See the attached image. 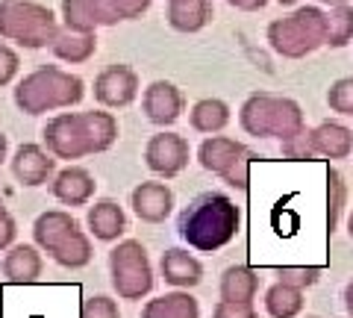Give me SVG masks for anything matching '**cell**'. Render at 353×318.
Here are the masks:
<instances>
[{
    "label": "cell",
    "instance_id": "obj_15",
    "mask_svg": "<svg viewBox=\"0 0 353 318\" xmlns=\"http://www.w3.org/2000/svg\"><path fill=\"white\" fill-rule=\"evenodd\" d=\"M130 206L139 221L162 224L174 212V192L168 189V183H157V180L139 183L130 195Z\"/></svg>",
    "mask_w": 353,
    "mask_h": 318
},
{
    "label": "cell",
    "instance_id": "obj_32",
    "mask_svg": "<svg viewBox=\"0 0 353 318\" xmlns=\"http://www.w3.org/2000/svg\"><path fill=\"white\" fill-rule=\"evenodd\" d=\"M280 145H283V157L292 159V162H312L315 159L312 148H309V130L292 136L289 141H280Z\"/></svg>",
    "mask_w": 353,
    "mask_h": 318
},
{
    "label": "cell",
    "instance_id": "obj_38",
    "mask_svg": "<svg viewBox=\"0 0 353 318\" xmlns=\"http://www.w3.org/2000/svg\"><path fill=\"white\" fill-rule=\"evenodd\" d=\"M227 3L241 9V12H259V9L268 6V0H227Z\"/></svg>",
    "mask_w": 353,
    "mask_h": 318
},
{
    "label": "cell",
    "instance_id": "obj_12",
    "mask_svg": "<svg viewBox=\"0 0 353 318\" xmlns=\"http://www.w3.org/2000/svg\"><path fill=\"white\" fill-rule=\"evenodd\" d=\"M141 109L145 118L157 127H171L183 118L185 112V95L180 86H174L171 80H153L145 92H141Z\"/></svg>",
    "mask_w": 353,
    "mask_h": 318
},
{
    "label": "cell",
    "instance_id": "obj_18",
    "mask_svg": "<svg viewBox=\"0 0 353 318\" xmlns=\"http://www.w3.org/2000/svg\"><path fill=\"white\" fill-rule=\"evenodd\" d=\"M85 227H88V236H94L97 242H118L127 233V212L118 201L103 197V201H94L88 206Z\"/></svg>",
    "mask_w": 353,
    "mask_h": 318
},
{
    "label": "cell",
    "instance_id": "obj_25",
    "mask_svg": "<svg viewBox=\"0 0 353 318\" xmlns=\"http://www.w3.org/2000/svg\"><path fill=\"white\" fill-rule=\"evenodd\" d=\"M303 289H294V286H285V283H274L265 292V312L271 318H297L303 312Z\"/></svg>",
    "mask_w": 353,
    "mask_h": 318
},
{
    "label": "cell",
    "instance_id": "obj_24",
    "mask_svg": "<svg viewBox=\"0 0 353 318\" xmlns=\"http://www.w3.org/2000/svg\"><path fill=\"white\" fill-rule=\"evenodd\" d=\"M53 57L59 62H68V65H83L88 62L97 53V36L94 32H71V30H62L57 41L50 45Z\"/></svg>",
    "mask_w": 353,
    "mask_h": 318
},
{
    "label": "cell",
    "instance_id": "obj_7",
    "mask_svg": "<svg viewBox=\"0 0 353 318\" xmlns=\"http://www.w3.org/2000/svg\"><path fill=\"white\" fill-rule=\"evenodd\" d=\"M59 21L53 9L36 0H0V39L15 41L27 50L50 48L59 36Z\"/></svg>",
    "mask_w": 353,
    "mask_h": 318
},
{
    "label": "cell",
    "instance_id": "obj_43",
    "mask_svg": "<svg viewBox=\"0 0 353 318\" xmlns=\"http://www.w3.org/2000/svg\"><path fill=\"white\" fill-rule=\"evenodd\" d=\"M277 3H280V6H294L297 0H277Z\"/></svg>",
    "mask_w": 353,
    "mask_h": 318
},
{
    "label": "cell",
    "instance_id": "obj_16",
    "mask_svg": "<svg viewBox=\"0 0 353 318\" xmlns=\"http://www.w3.org/2000/svg\"><path fill=\"white\" fill-rule=\"evenodd\" d=\"M159 274L174 289H194L203 283V262L185 248H168L159 257Z\"/></svg>",
    "mask_w": 353,
    "mask_h": 318
},
{
    "label": "cell",
    "instance_id": "obj_1",
    "mask_svg": "<svg viewBox=\"0 0 353 318\" xmlns=\"http://www.w3.org/2000/svg\"><path fill=\"white\" fill-rule=\"evenodd\" d=\"M118 141V118L106 109L85 112H59L41 127V145L57 159L71 166L74 159H85L92 153H103Z\"/></svg>",
    "mask_w": 353,
    "mask_h": 318
},
{
    "label": "cell",
    "instance_id": "obj_28",
    "mask_svg": "<svg viewBox=\"0 0 353 318\" xmlns=\"http://www.w3.org/2000/svg\"><path fill=\"white\" fill-rule=\"evenodd\" d=\"M62 24L71 32H94L97 21L85 0H62Z\"/></svg>",
    "mask_w": 353,
    "mask_h": 318
},
{
    "label": "cell",
    "instance_id": "obj_34",
    "mask_svg": "<svg viewBox=\"0 0 353 318\" xmlns=\"http://www.w3.org/2000/svg\"><path fill=\"white\" fill-rule=\"evenodd\" d=\"M212 318H259L253 304H239V301H218L212 306Z\"/></svg>",
    "mask_w": 353,
    "mask_h": 318
},
{
    "label": "cell",
    "instance_id": "obj_44",
    "mask_svg": "<svg viewBox=\"0 0 353 318\" xmlns=\"http://www.w3.org/2000/svg\"><path fill=\"white\" fill-rule=\"evenodd\" d=\"M306 318H321V315H306Z\"/></svg>",
    "mask_w": 353,
    "mask_h": 318
},
{
    "label": "cell",
    "instance_id": "obj_33",
    "mask_svg": "<svg viewBox=\"0 0 353 318\" xmlns=\"http://www.w3.org/2000/svg\"><path fill=\"white\" fill-rule=\"evenodd\" d=\"M21 74V57L15 48H9L6 41H0V89L9 83H15V77Z\"/></svg>",
    "mask_w": 353,
    "mask_h": 318
},
{
    "label": "cell",
    "instance_id": "obj_29",
    "mask_svg": "<svg viewBox=\"0 0 353 318\" xmlns=\"http://www.w3.org/2000/svg\"><path fill=\"white\" fill-rule=\"evenodd\" d=\"M327 106L330 112L353 118V77H339L327 89Z\"/></svg>",
    "mask_w": 353,
    "mask_h": 318
},
{
    "label": "cell",
    "instance_id": "obj_42",
    "mask_svg": "<svg viewBox=\"0 0 353 318\" xmlns=\"http://www.w3.org/2000/svg\"><path fill=\"white\" fill-rule=\"evenodd\" d=\"M347 236L353 239V210H350V215H347Z\"/></svg>",
    "mask_w": 353,
    "mask_h": 318
},
{
    "label": "cell",
    "instance_id": "obj_30",
    "mask_svg": "<svg viewBox=\"0 0 353 318\" xmlns=\"http://www.w3.org/2000/svg\"><path fill=\"white\" fill-rule=\"evenodd\" d=\"M277 280L285 283V286H294V289H309L315 286L318 277H321V268H306V266H280L274 268Z\"/></svg>",
    "mask_w": 353,
    "mask_h": 318
},
{
    "label": "cell",
    "instance_id": "obj_17",
    "mask_svg": "<svg viewBox=\"0 0 353 318\" xmlns=\"http://www.w3.org/2000/svg\"><path fill=\"white\" fill-rule=\"evenodd\" d=\"M309 148L315 159H347L353 153V130L341 121H321L309 130Z\"/></svg>",
    "mask_w": 353,
    "mask_h": 318
},
{
    "label": "cell",
    "instance_id": "obj_40",
    "mask_svg": "<svg viewBox=\"0 0 353 318\" xmlns=\"http://www.w3.org/2000/svg\"><path fill=\"white\" fill-rule=\"evenodd\" d=\"M6 157H9V136L0 133V166L6 162Z\"/></svg>",
    "mask_w": 353,
    "mask_h": 318
},
{
    "label": "cell",
    "instance_id": "obj_2",
    "mask_svg": "<svg viewBox=\"0 0 353 318\" xmlns=\"http://www.w3.org/2000/svg\"><path fill=\"white\" fill-rule=\"evenodd\" d=\"M241 210L224 192H201L176 218V233L197 254H215L239 236Z\"/></svg>",
    "mask_w": 353,
    "mask_h": 318
},
{
    "label": "cell",
    "instance_id": "obj_31",
    "mask_svg": "<svg viewBox=\"0 0 353 318\" xmlns=\"http://www.w3.org/2000/svg\"><path fill=\"white\" fill-rule=\"evenodd\" d=\"M80 318H121L118 301L109 295H88L80 304Z\"/></svg>",
    "mask_w": 353,
    "mask_h": 318
},
{
    "label": "cell",
    "instance_id": "obj_20",
    "mask_svg": "<svg viewBox=\"0 0 353 318\" xmlns=\"http://www.w3.org/2000/svg\"><path fill=\"white\" fill-rule=\"evenodd\" d=\"M141 318H201V304L189 289H174L141 306Z\"/></svg>",
    "mask_w": 353,
    "mask_h": 318
},
{
    "label": "cell",
    "instance_id": "obj_3",
    "mask_svg": "<svg viewBox=\"0 0 353 318\" xmlns=\"http://www.w3.org/2000/svg\"><path fill=\"white\" fill-rule=\"evenodd\" d=\"M85 97V83L59 65H39L36 71L24 74L12 89V101L24 115H44L71 109Z\"/></svg>",
    "mask_w": 353,
    "mask_h": 318
},
{
    "label": "cell",
    "instance_id": "obj_9",
    "mask_svg": "<svg viewBox=\"0 0 353 318\" xmlns=\"http://www.w3.org/2000/svg\"><path fill=\"white\" fill-rule=\"evenodd\" d=\"M256 159L245 141L230 139V136H206L197 148V162L209 171L218 174L227 186H233L239 192L250 189V162Z\"/></svg>",
    "mask_w": 353,
    "mask_h": 318
},
{
    "label": "cell",
    "instance_id": "obj_21",
    "mask_svg": "<svg viewBox=\"0 0 353 318\" xmlns=\"http://www.w3.org/2000/svg\"><path fill=\"white\" fill-rule=\"evenodd\" d=\"M233 121V109L221 97H201L192 109H189V124L194 133H206V136H218L221 130H227V124Z\"/></svg>",
    "mask_w": 353,
    "mask_h": 318
},
{
    "label": "cell",
    "instance_id": "obj_27",
    "mask_svg": "<svg viewBox=\"0 0 353 318\" xmlns=\"http://www.w3.org/2000/svg\"><path fill=\"white\" fill-rule=\"evenodd\" d=\"M353 41V6H333L327 12V45L324 48H347Z\"/></svg>",
    "mask_w": 353,
    "mask_h": 318
},
{
    "label": "cell",
    "instance_id": "obj_13",
    "mask_svg": "<svg viewBox=\"0 0 353 318\" xmlns=\"http://www.w3.org/2000/svg\"><path fill=\"white\" fill-rule=\"evenodd\" d=\"M12 162V174L21 186L27 189H39V186H48L57 174V157L44 148V145H36V141H24L18 145L15 157L9 159Z\"/></svg>",
    "mask_w": 353,
    "mask_h": 318
},
{
    "label": "cell",
    "instance_id": "obj_23",
    "mask_svg": "<svg viewBox=\"0 0 353 318\" xmlns=\"http://www.w3.org/2000/svg\"><path fill=\"white\" fill-rule=\"evenodd\" d=\"M212 21L209 0H168V24L176 32H201Z\"/></svg>",
    "mask_w": 353,
    "mask_h": 318
},
{
    "label": "cell",
    "instance_id": "obj_8",
    "mask_svg": "<svg viewBox=\"0 0 353 318\" xmlns=\"http://www.w3.org/2000/svg\"><path fill=\"white\" fill-rule=\"evenodd\" d=\"M109 280L121 301H141L153 292V266L139 239H121L109 250Z\"/></svg>",
    "mask_w": 353,
    "mask_h": 318
},
{
    "label": "cell",
    "instance_id": "obj_10",
    "mask_svg": "<svg viewBox=\"0 0 353 318\" xmlns=\"http://www.w3.org/2000/svg\"><path fill=\"white\" fill-rule=\"evenodd\" d=\"M189 159H192L189 139L180 133H171V130H159L145 145V166L157 174V177H165V180L183 174L189 168Z\"/></svg>",
    "mask_w": 353,
    "mask_h": 318
},
{
    "label": "cell",
    "instance_id": "obj_41",
    "mask_svg": "<svg viewBox=\"0 0 353 318\" xmlns=\"http://www.w3.org/2000/svg\"><path fill=\"white\" fill-rule=\"evenodd\" d=\"M318 3H324V6H330V9H333V6H347L350 0H318Z\"/></svg>",
    "mask_w": 353,
    "mask_h": 318
},
{
    "label": "cell",
    "instance_id": "obj_4",
    "mask_svg": "<svg viewBox=\"0 0 353 318\" xmlns=\"http://www.w3.org/2000/svg\"><path fill=\"white\" fill-rule=\"evenodd\" d=\"M239 124L253 139L289 141L292 136L306 130V118H303V106L294 97L274 92H253L239 106Z\"/></svg>",
    "mask_w": 353,
    "mask_h": 318
},
{
    "label": "cell",
    "instance_id": "obj_39",
    "mask_svg": "<svg viewBox=\"0 0 353 318\" xmlns=\"http://www.w3.org/2000/svg\"><path fill=\"white\" fill-rule=\"evenodd\" d=\"M345 310H347V315L353 318V280L345 286Z\"/></svg>",
    "mask_w": 353,
    "mask_h": 318
},
{
    "label": "cell",
    "instance_id": "obj_5",
    "mask_svg": "<svg viewBox=\"0 0 353 318\" xmlns=\"http://www.w3.org/2000/svg\"><path fill=\"white\" fill-rule=\"evenodd\" d=\"M32 239L41 254H48L62 268H85L94 257L92 236L65 210H48L32 221Z\"/></svg>",
    "mask_w": 353,
    "mask_h": 318
},
{
    "label": "cell",
    "instance_id": "obj_26",
    "mask_svg": "<svg viewBox=\"0 0 353 318\" xmlns=\"http://www.w3.org/2000/svg\"><path fill=\"white\" fill-rule=\"evenodd\" d=\"M347 206V183L339 168H327V233H336V227Z\"/></svg>",
    "mask_w": 353,
    "mask_h": 318
},
{
    "label": "cell",
    "instance_id": "obj_14",
    "mask_svg": "<svg viewBox=\"0 0 353 318\" xmlns=\"http://www.w3.org/2000/svg\"><path fill=\"white\" fill-rule=\"evenodd\" d=\"M94 174L83 166H65L62 171L53 174L50 180V195L57 197L62 206H88L94 197Z\"/></svg>",
    "mask_w": 353,
    "mask_h": 318
},
{
    "label": "cell",
    "instance_id": "obj_19",
    "mask_svg": "<svg viewBox=\"0 0 353 318\" xmlns=\"http://www.w3.org/2000/svg\"><path fill=\"white\" fill-rule=\"evenodd\" d=\"M0 268H3L6 283H12V286H30V283H39L41 274H44L41 250L36 245H12L6 250Z\"/></svg>",
    "mask_w": 353,
    "mask_h": 318
},
{
    "label": "cell",
    "instance_id": "obj_11",
    "mask_svg": "<svg viewBox=\"0 0 353 318\" xmlns=\"http://www.w3.org/2000/svg\"><path fill=\"white\" fill-rule=\"evenodd\" d=\"M94 101L103 109H124L130 103H136V97L141 92V80L136 68H130L124 62L106 65V68L94 77Z\"/></svg>",
    "mask_w": 353,
    "mask_h": 318
},
{
    "label": "cell",
    "instance_id": "obj_35",
    "mask_svg": "<svg viewBox=\"0 0 353 318\" xmlns=\"http://www.w3.org/2000/svg\"><path fill=\"white\" fill-rule=\"evenodd\" d=\"M15 236H18V221L12 218V212L6 210L3 197H0V254L15 245Z\"/></svg>",
    "mask_w": 353,
    "mask_h": 318
},
{
    "label": "cell",
    "instance_id": "obj_37",
    "mask_svg": "<svg viewBox=\"0 0 353 318\" xmlns=\"http://www.w3.org/2000/svg\"><path fill=\"white\" fill-rule=\"evenodd\" d=\"M121 21H132V18H141L150 9V0H112Z\"/></svg>",
    "mask_w": 353,
    "mask_h": 318
},
{
    "label": "cell",
    "instance_id": "obj_36",
    "mask_svg": "<svg viewBox=\"0 0 353 318\" xmlns=\"http://www.w3.org/2000/svg\"><path fill=\"white\" fill-rule=\"evenodd\" d=\"M85 3H88V9H92L97 27H112V24H118V21H121L112 0H85Z\"/></svg>",
    "mask_w": 353,
    "mask_h": 318
},
{
    "label": "cell",
    "instance_id": "obj_6",
    "mask_svg": "<svg viewBox=\"0 0 353 318\" xmlns=\"http://www.w3.org/2000/svg\"><path fill=\"white\" fill-rule=\"evenodd\" d=\"M268 45L283 59H303L327 45V12L321 6H297L268 24Z\"/></svg>",
    "mask_w": 353,
    "mask_h": 318
},
{
    "label": "cell",
    "instance_id": "obj_22",
    "mask_svg": "<svg viewBox=\"0 0 353 318\" xmlns=\"http://www.w3.org/2000/svg\"><path fill=\"white\" fill-rule=\"evenodd\" d=\"M221 301H239V304H253L259 295V274L250 266H230L221 274L218 283Z\"/></svg>",
    "mask_w": 353,
    "mask_h": 318
}]
</instances>
